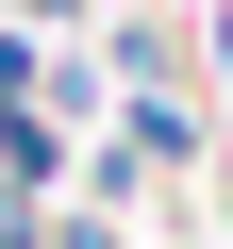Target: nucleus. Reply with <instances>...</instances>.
Returning <instances> with one entry per match:
<instances>
[{
    "instance_id": "f257e3e1",
    "label": "nucleus",
    "mask_w": 233,
    "mask_h": 249,
    "mask_svg": "<svg viewBox=\"0 0 233 249\" xmlns=\"http://www.w3.org/2000/svg\"><path fill=\"white\" fill-rule=\"evenodd\" d=\"M216 67H233V17H216Z\"/></svg>"
}]
</instances>
